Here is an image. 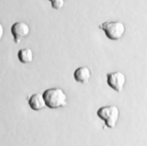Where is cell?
Wrapping results in <instances>:
<instances>
[{
  "instance_id": "obj_1",
  "label": "cell",
  "mask_w": 147,
  "mask_h": 146,
  "mask_svg": "<svg viewBox=\"0 0 147 146\" xmlns=\"http://www.w3.org/2000/svg\"><path fill=\"white\" fill-rule=\"evenodd\" d=\"M46 106L51 109H57L65 106L67 104V97L64 91L60 88H52L44 90L42 93Z\"/></svg>"
},
{
  "instance_id": "obj_2",
  "label": "cell",
  "mask_w": 147,
  "mask_h": 146,
  "mask_svg": "<svg viewBox=\"0 0 147 146\" xmlns=\"http://www.w3.org/2000/svg\"><path fill=\"white\" fill-rule=\"evenodd\" d=\"M99 28L104 31L106 37L112 41L120 40L125 34V24L120 21H107L99 25Z\"/></svg>"
},
{
  "instance_id": "obj_3",
  "label": "cell",
  "mask_w": 147,
  "mask_h": 146,
  "mask_svg": "<svg viewBox=\"0 0 147 146\" xmlns=\"http://www.w3.org/2000/svg\"><path fill=\"white\" fill-rule=\"evenodd\" d=\"M96 115L99 119L105 122L109 128L115 127L119 117V110L115 105H106L99 108Z\"/></svg>"
},
{
  "instance_id": "obj_4",
  "label": "cell",
  "mask_w": 147,
  "mask_h": 146,
  "mask_svg": "<svg viewBox=\"0 0 147 146\" xmlns=\"http://www.w3.org/2000/svg\"><path fill=\"white\" fill-rule=\"evenodd\" d=\"M107 83L109 87L117 92H121L126 83V76L120 71L107 73Z\"/></svg>"
},
{
  "instance_id": "obj_5",
  "label": "cell",
  "mask_w": 147,
  "mask_h": 146,
  "mask_svg": "<svg viewBox=\"0 0 147 146\" xmlns=\"http://www.w3.org/2000/svg\"><path fill=\"white\" fill-rule=\"evenodd\" d=\"M10 31L14 42L19 44L23 39L29 35L30 32V28L29 25L26 22L18 21L12 25Z\"/></svg>"
},
{
  "instance_id": "obj_6",
  "label": "cell",
  "mask_w": 147,
  "mask_h": 146,
  "mask_svg": "<svg viewBox=\"0 0 147 146\" xmlns=\"http://www.w3.org/2000/svg\"><path fill=\"white\" fill-rule=\"evenodd\" d=\"M30 108L35 111H38L46 107V104L42 94L36 93L30 96L28 100Z\"/></svg>"
},
{
  "instance_id": "obj_7",
  "label": "cell",
  "mask_w": 147,
  "mask_h": 146,
  "mask_svg": "<svg viewBox=\"0 0 147 146\" xmlns=\"http://www.w3.org/2000/svg\"><path fill=\"white\" fill-rule=\"evenodd\" d=\"M74 77L75 81L81 84H87L91 77L90 69L87 66H80L76 69L74 73Z\"/></svg>"
},
{
  "instance_id": "obj_8",
  "label": "cell",
  "mask_w": 147,
  "mask_h": 146,
  "mask_svg": "<svg viewBox=\"0 0 147 146\" xmlns=\"http://www.w3.org/2000/svg\"><path fill=\"white\" fill-rule=\"evenodd\" d=\"M17 57L18 60L22 64L30 63L33 60V51L29 48L20 49L18 51Z\"/></svg>"
},
{
  "instance_id": "obj_9",
  "label": "cell",
  "mask_w": 147,
  "mask_h": 146,
  "mask_svg": "<svg viewBox=\"0 0 147 146\" xmlns=\"http://www.w3.org/2000/svg\"><path fill=\"white\" fill-rule=\"evenodd\" d=\"M51 2L52 9L55 10H60L62 9L65 5V0H48Z\"/></svg>"
},
{
  "instance_id": "obj_10",
  "label": "cell",
  "mask_w": 147,
  "mask_h": 146,
  "mask_svg": "<svg viewBox=\"0 0 147 146\" xmlns=\"http://www.w3.org/2000/svg\"><path fill=\"white\" fill-rule=\"evenodd\" d=\"M4 27L2 25V24L0 22V41H1V40L2 39L3 35H4Z\"/></svg>"
}]
</instances>
